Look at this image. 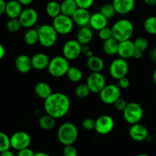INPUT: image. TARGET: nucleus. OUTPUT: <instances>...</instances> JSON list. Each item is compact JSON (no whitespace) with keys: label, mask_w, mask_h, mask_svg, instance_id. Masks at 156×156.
<instances>
[{"label":"nucleus","mask_w":156,"mask_h":156,"mask_svg":"<svg viewBox=\"0 0 156 156\" xmlns=\"http://www.w3.org/2000/svg\"><path fill=\"white\" fill-rule=\"evenodd\" d=\"M71 102L66 94L63 93H53L44 100V107L46 114L55 119L64 117L69 111Z\"/></svg>","instance_id":"f257e3e1"},{"label":"nucleus","mask_w":156,"mask_h":156,"mask_svg":"<svg viewBox=\"0 0 156 156\" xmlns=\"http://www.w3.org/2000/svg\"><path fill=\"white\" fill-rule=\"evenodd\" d=\"M113 38L121 41L130 40L134 33V26L132 21L126 18H121L116 21L111 28Z\"/></svg>","instance_id":"f03ea898"},{"label":"nucleus","mask_w":156,"mask_h":156,"mask_svg":"<svg viewBox=\"0 0 156 156\" xmlns=\"http://www.w3.org/2000/svg\"><path fill=\"white\" fill-rule=\"evenodd\" d=\"M79 131L73 122H64L57 130V139L62 145H73L77 140Z\"/></svg>","instance_id":"7ed1b4c3"},{"label":"nucleus","mask_w":156,"mask_h":156,"mask_svg":"<svg viewBox=\"0 0 156 156\" xmlns=\"http://www.w3.org/2000/svg\"><path fill=\"white\" fill-rule=\"evenodd\" d=\"M39 43L44 47H51L56 43L58 35L52 24H41L37 28Z\"/></svg>","instance_id":"20e7f679"},{"label":"nucleus","mask_w":156,"mask_h":156,"mask_svg":"<svg viewBox=\"0 0 156 156\" xmlns=\"http://www.w3.org/2000/svg\"><path fill=\"white\" fill-rule=\"evenodd\" d=\"M69 61L63 56H55L50 59L47 69L52 76L56 78L62 77L66 75L69 69Z\"/></svg>","instance_id":"39448f33"},{"label":"nucleus","mask_w":156,"mask_h":156,"mask_svg":"<svg viewBox=\"0 0 156 156\" xmlns=\"http://www.w3.org/2000/svg\"><path fill=\"white\" fill-rule=\"evenodd\" d=\"M123 119L130 125L138 123L143 116V109L136 102H128L127 106L123 112Z\"/></svg>","instance_id":"423d86ee"},{"label":"nucleus","mask_w":156,"mask_h":156,"mask_svg":"<svg viewBox=\"0 0 156 156\" xmlns=\"http://www.w3.org/2000/svg\"><path fill=\"white\" fill-rule=\"evenodd\" d=\"M121 91L118 85L116 84H107L103 90L99 93V97L103 103L107 105L114 104V102L120 98Z\"/></svg>","instance_id":"0eeeda50"},{"label":"nucleus","mask_w":156,"mask_h":156,"mask_svg":"<svg viewBox=\"0 0 156 156\" xmlns=\"http://www.w3.org/2000/svg\"><path fill=\"white\" fill-rule=\"evenodd\" d=\"M52 25L59 35H66L69 34L74 27V22L72 17L60 14L53 18Z\"/></svg>","instance_id":"6e6552de"},{"label":"nucleus","mask_w":156,"mask_h":156,"mask_svg":"<svg viewBox=\"0 0 156 156\" xmlns=\"http://www.w3.org/2000/svg\"><path fill=\"white\" fill-rule=\"evenodd\" d=\"M129 71V64L126 60L118 58L111 63L109 67V72L111 77L115 80H120L126 76Z\"/></svg>","instance_id":"1a4fd4ad"},{"label":"nucleus","mask_w":156,"mask_h":156,"mask_svg":"<svg viewBox=\"0 0 156 156\" xmlns=\"http://www.w3.org/2000/svg\"><path fill=\"white\" fill-rule=\"evenodd\" d=\"M82 45L76 39L68 40L62 47V56L68 61H75L82 54Z\"/></svg>","instance_id":"9d476101"},{"label":"nucleus","mask_w":156,"mask_h":156,"mask_svg":"<svg viewBox=\"0 0 156 156\" xmlns=\"http://www.w3.org/2000/svg\"><path fill=\"white\" fill-rule=\"evenodd\" d=\"M11 147L14 149L19 151L28 148L31 143V137L24 131H18L13 133L10 137Z\"/></svg>","instance_id":"9b49d317"},{"label":"nucleus","mask_w":156,"mask_h":156,"mask_svg":"<svg viewBox=\"0 0 156 156\" xmlns=\"http://www.w3.org/2000/svg\"><path fill=\"white\" fill-rule=\"evenodd\" d=\"M91 93H99L107 85L105 76L101 72H91L86 80Z\"/></svg>","instance_id":"f8f14e48"},{"label":"nucleus","mask_w":156,"mask_h":156,"mask_svg":"<svg viewBox=\"0 0 156 156\" xmlns=\"http://www.w3.org/2000/svg\"><path fill=\"white\" fill-rule=\"evenodd\" d=\"M18 19L22 27L26 28H32L37 23L39 15L36 9L27 7L23 9Z\"/></svg>","instance_id":"ddd939ff"},{"label":"nucleus","mask_w":156,"mask_h":156,"mask_svg":"<svg viewBox=\"0 0 156 156\" xmlns=\"http://www.w3.org/2000/svg\"><path fill=\"white\" fill-rule=\"evenodd\" d=\"M115 125L114 119L109 115H101L95 120V130L100 135H108L113 131Z\"/></svg>","instance_id":"4468645a"},{"label":"nucleus","mask_w":156,"mask_h":156,"mask_svg":"<svg viewBox=\"0 0 156 156\" xmlns=\"http://www.w3.org/2000/svg\"><path fill=\"white\" fill-rule=\"evenodd\" d=\"M129 137L136 142H143L147 139L149 137V131L148 128L143 124L136 123L131 125L129 129Z\"/></svg>","instance_id":"2eb2a0df"},{"label":"nucleus","mask_w":156,"mask_h":156,"mask_svg":"<svg viewBox=\"0 0 156 156\" xmlns=\"http://www.w3.org/2000/svg\"><path fill=\"white\" fill-rule=\"evenodd\" d=\"M112 4L116 12L119 15H125L130 13L136 6L135 0H113Z\"/></svg>","instance_id":"dca6fc26"},{"label":"nucleus","mask_w":156,"mask_h":156,"mask_svg":"<svg viewBox=\"0 0 156 156\" xmlns=\"http://www.w3.org/2000/svg\"><path fill=\"white\" fill-rule=\"evenodd\" d=\"M91 16V15L90 14L88 9L78 8L77 10L72 16V18H73L74 24L82 28L89 24Z\"/></svg>","instance_id":"f3484780"},{"label":"nucleus","mask_w":156,"mask_h":156,"mask_svg":"<svg viewBox=\"0 0 156 156\" xmlns=\"http://www.w3.org/2000/svg\"><path fill=\"white\" fill-rule=\"evenodd\" d=\"M135 50L136 49L134 47L133 41L131 40H126V41H123L119 43L117 54L119 55L120 58L127 60L133 57Z\"/></svg>","instance_id":"a211bd4d"},{"label":"nucleus","mask_w":156,"mask_h":156,"mask_svg":"<svg viewBox=\"0 0 156 156\" xmlns=\"http://www.w3.org/2000/svg\"><path fill=\"white\" fill-rule=\"evenodd\" d=\"M50 61V58L47 54L44 52L37 53L31 58L32 67L37 70H44L48 67Z\"/></svg>","instance_id":"6ab92c4d"},{"label":"nucleus","mask_w":156,"mask_h":156,"mask_svg":"<svg viewBox=\"0 0 156 156\" xmlns=\"http://www.w3.org/2000/svg\"><path fill=\"white\" fill-rule=\"evenodd\" d=\"M17 70L21 73H27L31 70V58L26 54H21L17 57L15 62Z\"/></svg>","instance_id":"aec40b11"},{"label":"nucleus","mask_w":156,"mask_h":156,"mask_svg":"<svg viewBox=\"0 0 156 156\" xmlns=\"http://www.w3.org/2000/svg\"><path fill=\"white\" fill-rule=\"evenodd\" d=\"M108 19L106 17L104 16L100 12H95L92 14L90 19L89 25L91 26V28L94 29L95 31H100L103 29L104 28L108 27Z\"/></svg>","instance_id":"412c9836"},{"label":"nucleus","mask_w":156,"mask_h":156,"mask_svg":"<svg viewBox=\"0 0 156 156\" xmlns=\"http://www.w3.org/2000/svg\"><path fill=\"white\" fill-rule=\"evenodd\" d=\"M22 10V5L18 0H10L6 3L5 14L9 18H18Z\"/></svg>","instance_id":"4be33fe9"},{"label":"nucleus","mask_w":156,"mask_h":156,"mask_svg":"<svg viewBox=\"0 0 156 156\" xmlns=\"http://www.w3.org/2000/svg\"><path fill=\"white\" fill-rule=\"evenodd\" d=\"M34 92L38 97L42 99H44V100L53 93L52 88L50 86V84L46 82H44V81L38 82L35 85Z\"/></svg>","instance_id":"5701e85b"},{"label":"nucleus","mask_w":156,"mask_h":156,"mask_svg":"<svg viewBox=\"0 0 156 156\" xmlns=\"http://www.w3.org/2000/svg\"><path fill=\"white\" fill-rule=\"evenodd\" d=\"M93 38V32L91 28L87 26L82 27L79 30L76 36V40L80 43L82 45H88L91 41Z\"/></svg>","instance_id":"b1692460"},{"label":"nucleus","mask_w":156,"mask_h":156,"mask_svg":"<svg viewBox=\"0 0 156 156\" xmlns=\"http://www.w3.org/2000/svg\"><path fill=\"white\" fill-rule=\"evenodd\" d=\"M87 67L91 72H101L105 67V62L101 58L93 55L87 60Z\"/></svg>","instance_id":"393cba45"},{"label":"nucleus","mask_w":156,"mask_h":156,"mask_svg":"<svg viewBox=\"0 0 156 156\" xmlns=\"http://www.w3.org/2000/svg\"><path fill=\"white\" fill-rule=\"evenodd\" d=\"M119 43L120 42L113 37L104 41L103 50L105 53L109 56H114L117 54L118 51Z\"/></svg>","instance_id":"a878e982"},{"label":"nucleus","mask_w":156,"mask_h":156,"mask_svg":"<svg viewBox=\"0 0 156 156\" xmlns=\"http://www.w3.org/2000/svg\"><path fill=\"white\" fill-rule=\"evenodd\" d=\"M61 14L72 17L78 9L75 0H63L60 3Z\"/></svg>","instance_id":"bb28decb"},{"label":"nucleus","mask_w":156,"mask_h":156,"mask_svg":"<svg viewBox=\"0 0 156 156\" xmlns=\"http://www.w3.org/2000/svg\"><path fill=\"white\" fill-rule=\"evenodd\" d=\"M45 10L47 15L53 19L61 14L60 3L54 0L50 1L46 6Z\"/></svg>","instance_id":"cd10ccee"},{"label":"nucleus","mask_w":156,"mask_h":156,"mask_svg":"<svg viewBox=\"0 0 156 156\" xmlns=\"http://www.w3.org/2000/svg\"><path fill=\"white\" fill-rule=\"evenodd\" d=\"M40 127L44 130H52L56 125V119L48 114L41 116L38 121Z\"/></svg>","instance_id":"c85d7f7f"},{"label":"nucleus","mask_w":156,"mask_h":156,"mask_svg":"<svg viewBox=\"0 0 156 156\" xmlns=\"http://www.w3.org/2000/svg\"><path fill=\"white\" fill-rule=\"evenodd\" d=\"M24 41L27 45L33 46L39 42L37 29L29 28L24 35Z\"/></svg>","instance_id":"c756f323"},{"label":"nucleus","mask_w":156,"mask_h":156,"mask_svg":"<svg viewBox=\"0 0 156 156\" xmlns=\"http://www.w3.org/2000/svg\"><path fill=\"white\" fill-rule=\"evenodd\" d=\"M68 79L73 83H79L83 77L82 71L76 67H70L66 73Z\"/></svg>","instance_id":"7c9ffc66"},{"label":"nucleus","mask_w":156,"mask_h":156,"mask_svg":"<svg viewBox=\"0 0 156 156\" xmlns=\"http://www.w3.org/2000/svg\"><path fill=\"white\" fill-rule=\"evenodd\" d=\"M145 31L149 35H156V15L149 16L145 20L143 23Z\"/></svg>","instance_id":"2f4dec72"},{"label":"nucleus","mask_w":156,"mask_h":156,"mask_svg":"<svg viewBox=\"0 0 156 156\" xmlns=\"http://www.w3.org/2000/svg\"><path fill=\"white\" fill-rule=\"evenodd\" d=\"M100 12L108 19L112 18L117 13L112 3H106V4L103 5L101 8Z\"/></svg>","instance_id":"473e14b6"},{"label":"nucleus","mask_w":156,"mask_h":156,"mask_svg":"<svg viewBox=\"0 0 156 156\" xmlns=\"http://www.w3.org/2000/svg\"><path fill=\"white\" fill-rule=\"evenodd\" d=\"M75 93H76L77 97L80 98V99H85L89 96L91 90L86 84H81L76 87Z\"/></svg>","instance_id":"72a5a7b5"},{"label":"nucleus","mask_w":156,"mask_h":156,"mask_svg":"<svg viewBox=\"0 0 156 156\" xmlns=\"http://www.w3.org/2000/svg\"><path fill=\"white\" fill-rule=\"evenodd\" d=\"M133 44L136 50L143 52V53L146 51L149 47V41L146 38H143V37H139L136 39L134 40Z\"/></svg>","instance_id":"f704fd0d"},{"label":"nucleus","mask_w":156,"mask_h":156,"mask_svg":"<svg viewBox=\"0 0 156 156\" xmlns=\"http://www.w3.org/2000/svg\"><path fill=\"white\" fill-rule=\"evenodd\" d=\"M10 137L5 132H0V153L10 149Z\"/></svg>","instance_id":"c9c22d12"},{"label":"nucleus","mask_w":156,"mask_h":156,"mask_svg":"<svg viewBox=\"0 0 156 156\" xmlns=\"http://www.w3.org/2000/svg\"><path fill=\"white\" fill-rule=\"evenodd\" d=\"M21 26L18 18H9L6 23V28L10 32H17L21 29Z\"/></svg>","instance_id":"e433bc0d"},{"label":"nucleus","mask_w":156,"mask_h":156,"mask_svg":"<svg viewBox=\"0 0 156 156\" xmlns=\"http://www.w3.org/2000/svg\"><path fill=\"white\" fill-rule=\"evenodd\" d=\"M98 36L100 38V39H101L102 41H106V40L109 39V38H112L113 34H112V30H111V28L105 27L103 29L100 30L98 32Z\"/></svg>","instance_id":"4c0bfd02"},{"label":"nucleus","mask_w":156,"mask_h":156,"mask_svg":"<svg viewBox=\"0 0 156 156\" xmlns=\"http://www.w3.org/2000/svg\"><path fill=\"white\" fill-rule=\"evenodd\" d=\"M82 126L87 131H91L95 128V120L91 118H86L82 122Z\"/></svg>","instance_id":"58836bf2"},{"label":"nucleus","mask_w":156,"mask_h":156,"mask_svg":"<svg viewBox=\"0 0 156 156\" xmlns=\"http://www.w3.org/2000/svg\"><path fill=\"white\" fill-rule=\"evenodd\" d=\"M63 156H78V151L73 145H66L62 151Z\"/></svg>","instance_id":"ea45409f"},{"label":"nucleus","mask_w":156,"mask_h":156,"mask_svg":"<svg viewBox=\"0 0 156 156\" xmlns=\"http://www.w3.org/2000/svg\"><path fill=\"white\" fill-rule=\"evenodd\" d=\"M78 8L85 9H89L93 6L94 0H75Z\"/></svg>","instance_id":"a19ab883"},{"label":"nucleus","mask_w":156,"mask_h":156,"mask_svg":"<svg viewBox=\"0 0 156 156\" xmlns=\"http://www.w3.org/2000/svg\"><path fill=\"white\" fill-rule=\"evenodd\" d=\"M127 104H128V102H126L124 99H123V98L120 97V98H119V99H117L115 102H114V106L117 110H118V111L123 112V110H125V108L126 107Z\"/></svg>","instance_id":"79ce46f5"},{"label":"nucleus","mask_w":156,"mask_h":156,"mask_svg":"<svg viewBox=\"0 0 156 156\" xmlns=\"http://www.w3.org/2000/svg\"><path fill=\"white\" fill-rule=\"evenodd\" d=\"M35 152L28 147V148H24L18 151L17 156H34Z\"/></svg>","instance_id":"37998d69"},{"label":"nucleus","mask_w":156,"mask_h":156,"mask_svg":"<svg viewBox=\"0 0 156 156\" xmlns=\"http://www.w3.org/2000/svg\"><path fill=\"white\" fill-rule=\"evenodd\" d=\"M130 85V81L128 79L126 76L121 78V79L118 80V87L120 89H127Z\"/></svg>","instance_id":"c03bdc74"},{"label":"nucleus","mask_w":156,"mask_h":156,"mask_svg":"<svg viewBox=\"0 0 156 156\" xmlns=\"http://www.w3.org/2000/svg\"><path fill=\"white\" fill-rule=\"evenodd\" d=\"M6 2L5 0H0V16L5 13Z\"/></svg>","instance_id":"a18cd8bd"},{"label":"nucleus","mask_w":156,"mask_h":156,"mask_svg":"<svg viewBox=\"0 0 156 156\" xmlns=\"http://www.w3.org/2000/svg\"><path fill=\"white\" fill-rule=\"evenodd\" d=\"M0 156H15V155L10 149H9V150H6V151H2V153H0Z\"/></svg>","instance_id":"49530a36"},{"label":"nucleus","mask_w":156,"mask_h":156,"mask_svg":"<svg viewBox=\"0 0 156 156\" xmlns=\"http://www.w3.org/2000/svg\"><path fill=\"white\" fill-rule=\"evenodd\" d=\"M22 6H28L34 2V0H18Z\"/></svg>","instance_id":"de8ad7c7"},{"label":"nucleus","mask_w":156,"mask_h":156,"mask_svg":"<svg viewBox=\"0 0 156 156\" xmlns=\"http://www.w3.org/2000/svg\"><path fill=\"white\" fill-rule=\"evenodd\" d=\"M5 54V49L4 46L0 43V60L4 58Z\"/></svg>","instance_id":"09e8293b"},{"label":"nucleus","mask_w":156,"mask_h":156,"mask_svg":"<svg viewBox=\"0 0 156 156\" xmlns=\"http://www.w3.org/2000/svg\"><path fill=\"white\" fill-rule=\"evenodd\" d=\"M142 57H143V52H140L139 51V50H136L135 52H134V54L133 58H134L135 59H140Z\"/></svg>","instance_id":"8fccbe9b"},{"label":"nucleus","mask_w":156,"mask_h":156,"mask_svg":"<svg viewBox=\"0 0 156 156\" xmlns=\"http://www.w3.org/2000/svg\"><path fill=\"white\" fill-rule=\"evenodd\" d=\"M143 1L149 6H154L156 5V0H143Z\"/></svg>","instance_id":"3c124183"},{"label":"nucleus","mask_w":156,"mask_h":156,"mask_svg":"<svg viewBox=\"0 0 156 156\" xmlns=\"http://www.w3.org/2000/svg\"><path fill=\"white\" fill-rule=\"evenodd\" d=\"M150 58L153 61L156 62V49H153L150 53Z\"/></svg>","instance_id":"603ef678"},{"label":"nucleus","mask_w":156,"mask_h":156,"mask_svg":"<svg viewBox=\"0 0 156 156\" xmlns=\"http://www.w3.org/2000/svg\"><path fill=\"white\" fill-rule=\"evenodd\" d=\"M34 156H51L50 155L47 153L44 152V151H37V152H35Z\"/></svg>","instance_id":"864d4df0"},{"label":"nucleus","mask_w":156,"mask_h":156,"mask_svg":"<svg viewBox=\"0 0 156 156\" xmlns=\"http://www.w3.org/2000/svg\"><path fill=\"white\" fill-rule=\"evenodd\" d=\"M152 79H153L154 84H155V86H156V68L155 69V70H154V72H153V75H152Z\"/></svg>","instance_id":"5fc2aeb1"},{"label":"nucleus","mask_w":156,"mask_h":156,"mask_svg":"<svg viewBox=\"0 0 156 156\" xmlns=\"http://www.w3.org/2000/svg\"><path fill=\"white\" fill-rule=\"evenodd\" d=\"M136 156H150L149 154H146V153H140V154H138Z\"/></svg>","instance_id":"6e6d98bb"}]
</instances>
